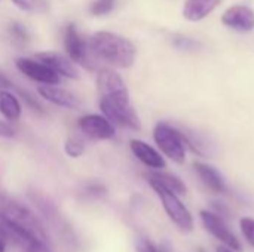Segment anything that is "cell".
<instances>
[{
  "mask_svg": "<svg viewBox=\"0 0 254 252\" xmlns=\"http://www.w3.org/2000/svg\"><path fill=\"white\" fill-rule=\"evenodd\" d=\"M137 252H171L168 245H161L156 247L152 241H149L147 238H140L135 244Z\"/></svg>",
  "mask_w": 254,
  "mask_h": 252,
  "instance_id": "44dd1931",
  "label": "cell"
},
{
  "mask_svg": "<svg viewBox=\"0 0 254 252\" xmlns=\"http://www.w3.org/2000/svg\"><path fill=\"white\" fill-rule=\"evenodd\" d=\"M222 0H186L183 15L189 21H201L211 13Z\"/></svg>",
  "mask_w": 254,
  "mask_h": 252,
  "instance_id": "2e32d148",
  "label": "cell"
},
{
  "mask_svg": "<svg viewBox=\"0 0 254 252\" xmlns=\"http://www.w3.org/2000/svg\"><path fill=\"white\" fill-rule=\"evenodd\" d=\"M174 46L182 49V50H196L199 48V43L193 39L185 37V36H176L173 40Z\"/></svg>",
  "mask_w": 254,
  "mask_h": 252,
  "instance_id": "603a6c76",
  "label": "cell"
},
{
  "mask_svg": "<svg viewBox=\"0 0 254 252\" xmlns=\"http://www.w3.org/2000/svg\"><path fill=\"white\" fill-rule=\"evenodd\" d=\"M193 168H195L198 177L201 178V181L204 183V186L208 190H211L213 193H225L228 190L222 174L216 168L205 165V163H199V162L195 163Z\"/></svg>",
  "mask_w": 254,
  "mask_h": 252,
  "instance_id": "9a60e30c",
  "label": "cell"
},
{
  "mask_svg": "<svg viewBox=\"0 0 254 252\" xmlns=\"http://www.w3.org/2000/svg\"><path fill=\"white\" fill-rule=\"evenodd\" d=\"M0 212L6 218H9L10 221H13L19 227H22L25 232H28L31 236L39 239L40 242L48 244V238H46L43 224L34 215V212L30 211L25 205L19 203L18 201L12 199L10 196H7L4 193H0Z\"/></svg>",
  "mask_w": 254,
  "mask_h": 252,
  "instance_id": "7a4b0ae2",
  "label": "cell"
},
{
  "mask_svg": "<svg viewBox=\"0 0 254 252\" xmlns=\"http://www.w3.org/2000/svg\"><path fill=\"white\" fill-rule=\"evenodd\" d=\"M217 252H234L232 250H228V248H219Z\"/></svg>",
  "mask_w": 254,
  "mask_h": 252,
  "instance_id": "f546056e",
  "label": "cell"
},
{
  "mask_svg": "<svg viewBox=\"0 0 254 252\" xmlns=\"http://www.w3.org/2000/svg\"><path fill=\"white\" fill-rule=\"evenodd\" d=\"M16 67L22 74H25L28 79H31L34 82H39L43 85H51V86L58 85V82H60V76L39 61H34L30 58H18Z\"/></svg>",
  "mask_w": 254,
  "mask_h": 252,
  "instance_id": "30bf717a",
  "label": "cell"
},
{
  "mask_svg": "<svg viewBox=\"0 0 254 252\" xmlns=\"http://www.w3.org/2000/svg\"><path fill=\"white\" fill-rule=\"evenodd\" d=\"M97 89L100 100H109L122 104L129 102V92L124 79L113 70L103 68L97 76Z\"/></svg>",
  "mask_w": 254,
  "mask_h": 252,
  "instance_id": "5b68a950",
  "label": "cell"
},
{
  "mask_svg": "<svg viewBox=\"0 0 254 252\" xmlns=\"http://www.w3.org/2000/svg\"><path fill=\"white\" fill-rule=\"evenodd\" d=\"M36 59L39 62L45 64L46 67H49L58 76H64V77L73 79V80H77L80 77V73H79L77 67L74 65V62L68 56L63 55L60 52H54V50L37 52Z\"/></svg>",
  "mask_w": 254,
  "mask_h": 252,
  "instance_id": "9c48e42d",
  "label": "cell"
},
{
  "mask_svg": "<svg viewBox=\"0 0 254 252\" xmlns=\"http://www.w3.org/2000/svg\"><path fill=\"white\" fill-rule=\"evenodd\" d=\"M64 150H65V153H67L70 157H79V156H82L83 151H85L83 140H82L80 137H77V135L70 137V138L65 141Z\"/></svg>",
  "mask_w": 254,
  "mask_h": 252,
  "instance_id": "d6986e66",
  "label": "cell"
},
{
  "mask_svg": "<svg viewBox=\"0 0 254 252\" xmlns=\"http://www.w3.org/2000/svg\"><path fill=\"white\" fill-rule=\"evenodd\" d=\"M64 46L68 53V58L73 62H77L85 67H91L89 64V55H88V46L79 31L76 30L74 24H68L64 33Z\"/></svg>",
  "mask_w": 254,
  "mask_h": 252,
  "instance_id": "8fae6325",
  "label": "cell"
},
{
  "mask_svg": "<svg viewBox=\"0 0 254 252\" xmlns=\"http://www.w3.org/2000/svg\"><path fill=\"white\" fill-rule=\"evenodd\" d=\"M129 146H131V151L134 153V156L141 163H144L146 166H149V168H152L155 171H159V169H164L165 168L167 163H165L164 157L161 156V153H158L147 143L140 141V140H132L129 143Z\"/></svg>",
  "mask_w": 254,
  "mask_h": 252,
  "instance_id": "5bb4252c",
  "label": "cell"
},
{
  "mask_svg": "<svg viewBox=\"0 0 254 252\" xmlns=\"http://www.w3.org/2000/svg\"><path fill=\"white\" fill-rule=\"evenodd\" d=\"M147 181H155V183H158L159 186L165 187L167 190L173 192L174 195H183V193H186V186H185V183H183L179 177H176V175H173V174L155 171V172L147 174Z\"/></svg>",
  "mask_w": 254,
  "mask_h": 252,
  "instance_id": "e0dca14e",
  "label": "cell"
},
{
  "mask_svg": "<svg viewBox=\"0 0 254 252\" xmlns=\"http://www.w3.org/2000/svg\"><path fill=\"white\" fill-rule=\"evenodd\" d=\"M12 3L22 10H30V12H43L48 9L46 0H12Z\"/></svg>",
  "mask_w": 254,
  "mask_h": 252,
  "instance_id": "ffe728a7",
  "label": "cell"
},
{
  "mask_svg": "<svg viewBox=\"0 0 254 252\" xmlns=\"http://www.w3.org/2000/svg\"><path fill=\"white\" fill-rule=\"evenodd\" d=\"M222 22L238 31H252L254 28V12L244 4H234L222 15Z\"/></svg>",
  "mask_w": 254,
  "mask_h": 252,
  "instance_id": "7c38bea8",
  "label": "cell"
},
{
  "mask_svg": "<svg viewBox=\"0 0 254 252\" xmlns=\"http://www.w3.org/2000/svg\"><path fill=\"white\" fill-rule=\"evenodd\" d=\"M79 128L89 140H110L116 135L115 125L101 114H86L80 117Z\"/></svg>",
  "mask_w": 254,
  "mask_h": 252,
  "instance_id": "ba28073f",
  "label": "cell"
},
{
  "mask_svg": "<svg viewBox=\"0 0 254 252\" xmlns=\"http://www.w3.org/2000/svg\"><path fill=\"white\" fill-rule=\"evenodd\" d=\"M12 88H13V83L9 80L7 76H4L0 71V91H7V89H12Z\"/></svg>",
  "mask_w": 254,
  "mask_h": 252,
  "instance_id": "83f0119b",
  "label": "cell"
},
{
  "mask_svg": "<svg viewBox=\"0 0 254 252\" xmlns=\"http://www.w3.org/2000/svg\"><path fill=\"white\" fill-rule=\"evenodd\" d=\"M18 94L21 95V98L25 101V104H27L31 110L39 111V113H43V111H45L43 105H42V104L36 100V97H33L30 92H27V91H24V89H18Z\"/></svg>",
  "mask_w": 254,
  "mask_h": 252,
  "instance_id": "cb8c5ba5",
  "label": "cell"
},
{
  "mask_svg": "<svg viewBox=\"0 0 254 252\" xmlns=\"http://www.w3.org/2000/svg\"><path fill=\"white\" fill-rule=\"evenodd\" d=\"M21 104L18 98L9 91H0V113L7 120H18L21 117Z\"/></svg>",
  "mask_w": 254,
  "mask_h": 252,
  "instance_id": "ac0fdd59",
  "label": "cell"
},
{
  "mask_svg": "<svg viewBox=\"0 0 254 252\" xmlns=\"http://www.w3.org/2000/svg\"><path fill=\"white\" fill-rule=\"evenodd\" d=\"M6 251V242H4V239L3 238H0V252H4Z\"/></svg>",
  "mask_w": 254,
  "mask_h": 252,
  "instance_id": "f1b7e54d",
  "label": "cell"
},
{
  "mask_svg": "<svg viewBox=\"0 0 254 252\" xmlns=\"http://www.w3.org/2000/svg\"><path fill=\"white\" fill-rule=\"evenodd\" d=\"M240 224H241V230H243V235L246 236L247 242L254 247V220L253 218H243Z\"/></svg>",
  "mask_w": 254,
  "mask_h": 252,
  "instance_id": "d4e9b609",
  "label": "cell"
},
{
  "mask_svg": "<svg viewBox=\"0 0 254 252\" xmlns=\"http://www.w3.org/2000/svg\"><path fill=\"white\" fill-rule=\"evenodd\" d=\"M13 135H15L13 129L7 123H4L3 120H0V137L1 138H12Z\"/></svg>",
  "mask_w": 254,
  "mask_h": 252,
  "instance_id": "4316f807",
  "label": "cell"
},
{
  "mask_svg": "<svg viewBox=\"0 0 254 252\" xmlns=\"http://www.w3.org/2000/svg\"><path fill=\"white\" fill-rule=\"evenodd\" d=\"M153 138L165 156H168L171 160H174L177 163L185 162V157H186L185 156V141H183L180 131H177L176 128H173L171 125H168L165 122H159L155 126Z\"/></svg>",
  "mask_w": 254,
  "mask_h": 252,
  "instance_id": "277c9868",
  "label": "cell"
},
{
  "mask_svg": "<svg viewBox=\"0 0 254 252\" xmlns=\"http://www.w3.org/2000/svg\"><path fill=\"white\" fill-rule=\"evenodd\" d=\"M100 108L103 116L110 120L113 125L128 128L132 131H138L141 128L140 119L132 108L131 104H122V102H115L109 100H100Z\"/></svg>",
  "mask_w": 254,
  "mask_h": 252,
  "instance_id": "8992f818",
  "label": "cell"
},
{
  "mask_svg": "<svg viewBox=\"0 0 254 252\" xmlns=\"http://www.w3.org/2000/svg\"><path fill=\"white\" fill-rule=\"evenodd\" d=\"M89 49L100 59L119 68L131 67L137 55V49L131 40L110 31L95 33L89 40Z\"/></svg>",
  "mask_w": 254,
  "mask_h": 252,
  "instance_id": "6da1fadb",
  "label": "cell"
},
{
  "mask_svg": "<svg viewBox=\"0 0 254 252\" xmlns=\"http://www.w3.org/2000/svg\"><path fill=\"white\" fill-rule=\"evenodd\" d=\"M201 220H202L204 227L216 239H219L222 244L229 247V250H232V251H241V244H240L238 238L228 227V224L225 223V220L222 217H219L217 214L210 212V211H201Z\"/></svg>",
  "mask_w": 254,
  "mask_h": 252,
  "instance_id": "52a82bcc",
  "label": "cell"
},
{
  "mask_svg": "<svg viewBox=\"0 0 254 252\" xmlns=\"http://www.w3.org/2000/svg\"><path fill=\"white\" fill-rule=\"evenodd\" d=\"M115 7V0H95L91 4V13L95 16H103L107 15L109 12H112V9Z\"/></svg>",
  "mask_w": 254,
  "mask_h": 252,
  "instance_id": "7402d4cb",
  "label": "cell"
},
{
  "mask_svg": "<svg viewBox=\"0 0 254 252\" xmlns=\"http://www.w3.org/2000/svg\"><path fill=\"white\" fill-rule=\"evenodd\" d=\"M152 189L156 192V195L161 199V203L168 214L170 220L182 230V232H192L193 229V218L189 212V209L182 203V201L174 195L173 192L167 190L165 187L159 186L155 181H149Z\"/></svg>",
  "mask_w": 254,
  "mask_h": 252,
  "instance_id": "3957f363",
  "label": "cell"
},
{
  "mask_svg": "<svg viewBox=\"0 0 254 252\" xmlns=\"http://www.w3.org/2000/svg\"><path fill=\"white\" fill-rule=\"evenodd\" d=\"M10 34L12 37L19 42V43H27L28 42V34H27V30L21 25V24H13L10 27Z\"/></svg>",
  "mask_w": 254,
  "mask_h": 252,
  "instance_id": "484cf974",
  "label": "cell"
},
{
  "mask_svg": "<svg viewBox=\"0 0 254 252\" xmlns=\"http://www.w3.org/2000/svg\"><path fill=\"white\" fill-rule=\"evenodd\" d=\"M37 91H39L42 98H45L46 101H49V102H52L55 105H60V107H64V108H70V110H79L80 105H82L79 97H76L73 92H70L67 89L58 88L55 85L54 86L43 85Z\"/></svg>",
  "mask_w": 254,
  "mask_h": 252,
  "instance_id": "4fadbf2b",
  "label": "cell"
}]
</instances>
